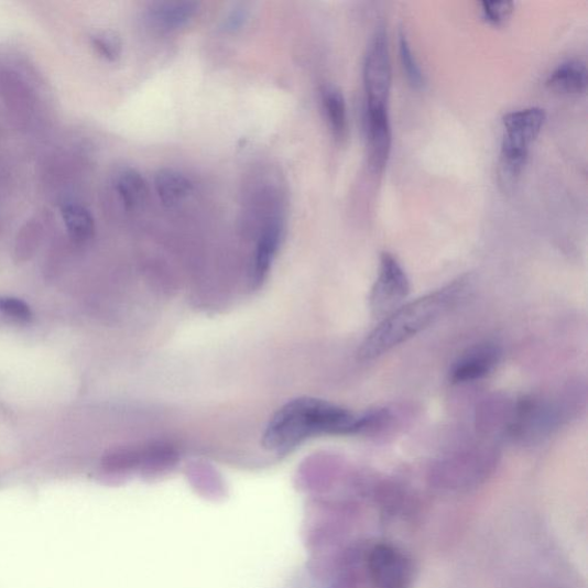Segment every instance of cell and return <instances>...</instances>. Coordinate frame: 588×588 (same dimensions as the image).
Listing matches in <instances>:
<instances>
[{
	"mask_svg": "<svg viewBox=\"0 0 588 588\" xmlns=\"http://www.w3.org/2000/svg\"><path fill=\"white\" fill-rule=\"evenodd\" d=\"M323 104L334 138L337 141H342L347 135V129H349L344 95L338 88L327 86L323 90Z\"/></svg>",
	"mask_w": 588,
	"mask_h": 588,
	"instance_id": "15",
	"label": "cell"
},
{
	"mask_svg": "<svg viewBox=\"0 0 588 588\" xmlns=\"http://www.w3.org/2000/svg\"><path fill=\"white\" fill-rule=\"evenodd\" d=\"M388 418L389 413L382 410L356 414L326 400L294 399L266 425L262 445L274 453H287L313 437L357 435L375 429Z\"/></svg>",
	"mask_w": 588,
	"mask_h": 588,
	"instance_id": "1",
	"label": "cell"
},
{
	"mask_svg": "<svg viewBox=\"0 0 588 588\" xmlns=\"http://www.w3.org/2000/svg\"><path fill=\"white\" fill-rule=\"evenodd\" d=\"M282 232V225L277 220L271 221L263 228L254 258L252 276L254 284H261L265 276L269 275L271 265L281 244Z\"/></svg>",
	"mask_w": 588,
	"mask_h": 588,
	"instance_id": "11",
	"label": "cell"
},
{
	"mask_svg": "<svg viewBox=\"0 0 588 588\" xmlns=\"http://www.w3.org/2000/svg\"><path fill=\"white\" fill-rule=\"evenodd\" d=\"M249 18L250 11L246 6L236 7L225 19V30L230 33L242 30Z\"/></svg>",
	"mask_w": 588,
	"mask_h": 588,
	"instance_id": "22",
	"label": "cell"
},
{
	"mask_svg": "<svg viewBox=\"0 0 588 588\" xmlns=\"http://www.w3.org/2000/svg\"><path fill=\"white\" fill-rule=\"evenodd\" d=\"M366 112L369 168L372 173L381 174L389 163L392 149L389 110Z\"/></svg>",
	"mask_w": 588,
	"mask_h": 588,
	"instance_id": "9",
	"label": "cell"
},
{
	"mask_svg": "<svg viewBox=\"0 0 588 588\" xmlns=\"http://www.w3.org/2000/svg\"><path fill=\"white\" fill-rule=\"evenodd\" d=\"M62 216L70 238L76 243H86L92 238L95 220L85 206L67 203L62 207Z\"/></svg>",
	"mask_w": 588,
	"mask_h": 588,
	"instance_id": "14",
	"label": "cell"
},
{
	"mask_svg": "<svg viewBox=\"0 0 588 588\" xmlns=\"http://www.w3.org/2000/svg\"><path fill=\"white\" fill-rule=\"evenodd\" d=\"M546 113L540 107L514 111L503 117V138L501 146L529 152L530 145L537 140L545 124Z\"/></svg>",
	"mask_w": 588,
	"mask_h": 588,
	"instance_id": "8",
	"label": "cell"
},
{
	"mask_svg": "<svg viewBox=\"0 0 588 588\" xmlns=\"http://www.w3.org/2000/svg\"><path fill=\"white\" fill-rule=\"evenodd\" d=\"M480 6H482L484 19L497 26L510 19L514 11V3L512 2H483Z\"/></svg>",
	"mask_w": 588,
	"mask_h": 588,
	"instance_id": "20",
	"label": "cell"
},
{
	"mask_svg": "<svg viewBox=\"0 0 588 588\" xmlns=\"http://www.w3.org/2000/svg\"><path fill=\"white\" fill-rule=\"evenodd\" d=\"M469 280L461 277L426 296L401 305L381 319L361 345L359 357L371 361L431 328L466 296Z\"/></svg>",
	"mask_w": 588,
	"mask_h": 588,
	"instance_id": "2",
	"label": "cell"
},
{
	"mask_svg": "<svg viewBox=\"0 0 588 588\" xmlns=\"http://www.w3.org/2000/svg\"><path fill=\"white\" fill-rule=\"evenodd\" d=\"M399 55L401 66H403L410 85L415 89L422 88L424 85V77L411 48L406 33L403 31H400L399 33Z\"/></svg>",
	"mask_w": 588,
	"mask_h": 588,
	"instance_id": "17",
	"label": "cell"
},
{
	"mask_svg": "<svg viewBox=\"0 0 588 588\" xmlns=\"http://www.w3.org/2000/svg\"><path fill=\"white\" fill-rule=\"evenodd\" d=\"M98 55L107 62H117L121 57L122 42L113 32H99L90 39Z\"/></svg>",
	"mask_w": 588,
	"mask_h": 588,
	"instance_id": "19",
	"label": "cell"
},
{
	"mask_svg": "<svg viewBox=\"0 0 588 588\" xmlns=\"http://www.w3.org/2000/svg\"><path fill=\"white\" fill-rule=\"evenodd\" d=\"M547 87L558 94L580 95L587 88V69L580 61H568L558 65L548 76Z\"/></svg>",
	"mask_w": 588,
	"mask_h": 588,
	"instance_id": "12",
	"label": "cell"
},
{
	"mask_svg": "<svg viewBox=\"0 0 588 588\" xmlns=\"http://www.w3.org/2000/svg\"><path fill=\"white\" fill-rule=\"evenodd\" d=\"M367 111L389 110L392 67L384 25H380L368 45L363 63Z\"/></svg>",
	"mask_w": 588,
	"mask_h": 588,
	"instance_id": "5",
	"label": "cell"
},
{
	"mask_svg": "<svg viewBox=\"0 0 588 588\" xmlns=\"http://www.w3.org/2000/svg\"><path fill=\"white\" fill-rule=\"evenodd\" d=\"M411 288L403 265L389 252L381 255L380 270L370 294L372 315L384 318L403 304Z\"/></svg>",
	"mask_w": 588,
	"mask_h": 588,
	"instance_id": "6",
	"label": "cell"
},
{
	"mask_svg": "<svg viewBox=\"0 0 588 588\" xmlns=\"http://www.w3.org/2000/svg\"><path fill=\"white\" fill-rule=\"evenodd\" d=\"M116 190L127 209L141 207L148 198V184L135 170H123L117 177Z\"/></svg>",
	"mask_w": 588,
	"mask_h": 588,
	"instance_id": "16",
	"label": "cell"
},
{
	"mask_svg": "<svg viewBox=\"0 0 588 588\" xmlns=\"http://www.w3.org/2000/svg\"><path fill=\"white\" fill-rule=\"evenodd\" d=\"M0 312L19 320V323H30L33 317L30 305L14 297H0Z\"/></svg>",
	"mask_w": 588,
	"mask_h": 588,
	"instance_id": "21",
	"label": "cell"
},
{
	"mask_svg": "<svg viewBox=\"0 0 588 588\" xmlns=\"http://www.w3.org/2000/svg\"><path fill=\"white\" fill-rule=\"evenodd\" d=\"M501 357L502 351L497 344L491 341L476 344L454 362L449 379L457 384L482 380L496 369Z\"/></svg>",
	"mask_w": 588,
	"mask_h": 588,
	"instance_id": "7",
	"label": "cell"
},
{
	"mask_svg": "<svg viewBox=\"0 0 588 588\" xmlns=\"http://www.w3.org/2000/svg\"><path fill=\"white\" fill-rule=\"evenodd\" d=\"M156 195L165 206L174 207L194 193L189 177L174 170L160 171L154 178Z\"/></svg>",
	"mask_w": 588,
	"mask_h": 588,
	"instance_id": "13",
	"label": "cell"
},
{
	"mask_svg": "<svg viewBox=\"0 0 588 588\" xmlns=\"http://www.w3.org/2000/svg\"><path fill=\"white\" fill-rule=\"evenodd\" d=\"M494 453L470 450L439 461L431 471L433 487L444 491H467L486 482L496 468Z\"/></svg>",
	"mask_w": 588,
	"mask_h": 588,
	"instance_id": "4",
	"label": "cell"
},
{
	"mask_svg": "<svg viewBox=\"0 0 588 588\" xmlns=\"http://www.w3.org/2000/svg\"><path fill=\"white\" fill-rule=\"evenodd\" d=\"M43 236V227L39 220L26 222L18 233L15 254L20 260L30 259L37 250Z\"/></svg>",
	"mask_w": 588,
	"mask_h": 588,
	"instance_id": "18",
	"label": "cell"
},
{
	"mask_svg": "<svg viewBox=\"0 0 588 588\" xmlns=\"http://www.w3.org/2000/svg\"><path fill=\"white\" fill-rule=\"evenodd\" d=\"M361 575L368 588H413L417 570L407 552L380 542L366 546Z\"/></svg>",
	"mask_w": 588,
	"mask_h": 588,
	"instance_id": "3",
	"label": "cell"
},
{
	"mask_svg": "<svg viewBox=\"0 0 588 588\" xmlns=\"http://www.w3.org/2000/svg\"><path fill=\"white\" fill-rule=\"evenodd\" d=\"M361 580V565L349 566L333 588H360Z\"/></svg>",
	"mask_w": 588,
	"mask_h": 588,
	"instance_id": "23",
	"label": "cell"
},
{
	"mask_svg": "<svg viewBox=\"0 0 588 588\" xmlns=\"http://www.w3.org/2000/svg\"><path fill=\"white\" fill-rule=\"evenodd\" d=\"M198 9L199 4L196 2H160L149 9L148 20L154 29L172 32L188 24Z\"/></svg>",
	"mask_w": 588,
	"mask_h": 588,
	"instance_id": "10",
	"label": "cell"
}]
</instances>
